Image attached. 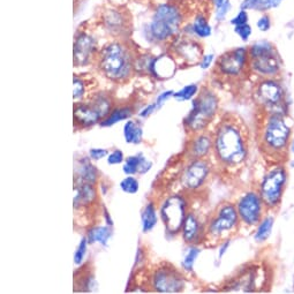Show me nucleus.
Segmentation results:
<instances>
[{
	"instance_id": "obj_46",
	"label": "nucleus",
	"mask_w": 294,
	"mask_h": 294,
	"mask_svg": "<svg viewBox=\"0 0 294 294\" xmlns=\"http://www.w3.org/2000/svg\"><path fill=\"white\" fill-rule=\"evenodd\" d=\"M229 246H230V242H229V241H227V242H225V245H224V246H223V248H222V250H220V256H222V255H223L224 253H225V251H226V248H227V247H229Z\"/></svg>"
},
{
	"instance_id": "obj_8",
	"label": "nucleus",
	"mask_w": 294,
	"mask_h": 294,
	"mask_svg": "<svg viewBox=\"0 0 294 294\" xmlns=\"http://www.w3.org/2000/svg\"><path fill=\"white\" fill-rule=\"evenodd\" d=\"M251 66L255 71L264 75H272L279 71V59L273 46L268 42H258L250 48Z\"/></svg>"
},
{
	"instance_id": "obj_6",
	"label": "nucleus",
	"mask_w": 294,
	"mask_h": 294,
	"mask_svg": "<svg viewBox=\"0 0 294 294\" xmlns=\"http://www.w3.org/2000/svg\"><path fill=\"white\" fill-rule=\"evenodd\" d=\"M152 287L161 293H178L185 288L183 273L170 263H161L152 273Z\"/></svg>"
},
{
	"instance_id": "obj_12",
	"label": "nucleus",
	"mask_w": 294,
	"mask_h": 294,
	"mask_svg": "<svg viewBox=\"0 0 294 294\" xmlns=\"http://www.w3.org/2000/svg\"><path fill=\"white\" fill-rule=\"evenodd\" d=\"M256 97L258 103H261L269 112H280L283 113V99L284 91L277 82L273 81H263L256 89Z\"/></svg>"
},
{
	"instance_id": "obj_37",
	"label": "nucleus",
	"mask_w": 294,
	"mask_h": 294,
	"mask_svg": "<svg viewBox=\"0 0 294 294\" xmlns=\"http://www.w3.org/2000/svg\"><path fill=\"white\" fill-rule=\"evenodd\" d=\"M235 33H237L243 41H247L251 34V28L249 25H241V26H235Z\"/></svg>"
},
{
	"instance_id": "obj_11",
	"label": "nucleus",
	"mask_w": 294,
	"mask_h": 294,
	"mask_svg": "<svg viewBox=\"0 0 294 294\" xmlns=\"http://www.w3.org/2000/svg\"><path fill=\"white\" fill-rule=\"evenodd\" d=\"M238 210L233 204H224L218 209L217 214L210 219L206 235L218 237L225 231H230L238 223Z\"/></svg>"
},
{
	"instance_id": "obj_5",
	"label": "nucleus",
	"mask_w": 294,
	"mask_h": 294,
	"mask_svg": "<svg viewBox=\"0 0 294 294\" xmlns=\"http://www.w3.org/2000/svg\"><path fill=\"white\" fill-rule=\"evenodd\" d=\"M181 25V15L175 6L162 5L155 13L150 33L155 40L164 42L175 36Z\"/></svg>"
},
{
	"instance_id": "obj_47",
	"label": "nucleus",
	"mask_w": 294,
	"mask_h": 294,
	"mask_svg": "<svg viewBox=\"0 0 294 294\" xmlns=\"http://www.w3.org/2000/svg\"><path fill=\"white\" fill-rule=\"evenodd\" d=\"M225 2H226V0H214V4H215V5L217 6V7H220V6H222L223 4L225 3Z\"/></svg>"
},
{
	"instance_id": "obj_34",
	"label": "nucleus",
	"mask_w": 294,
	"mask_h": 294,
	"mask_svg": "<svg viewBox=\"0 0 294 294\" xmlns=\"http://www.w3.org/2000/svg\"><path fill=\"white\" fill-rule=\"evenodd\" d=\"M196 91H197V87L195 86V84H191V86L185 87L183 90H180L179 92L173 94V96L180 100H187V99H191L193 96L196 94Z\"/></svg>"
},
{
	"instance_id": "obj_32",
	"label": "nucleus",
	"mask_w": 294,
	"mask_h": 294,
	"mask_svg": "<svg viewBox=\"0 0 294 294\" xmlns=\"http://www.w3.org/2000/svg\"><path fill=\"white\" fill-rule=\"evenodd\" d=\"M120 187L127 194H135L138 192V181L134 177H127L120 183Z\"/></svg>"
},
{
	"instance_id": "obj_1",
	"label": "nucleus",
	"mask_w": 294,
	"mask_h": 294,
	"mask_svg": "<svg viewBox=\"0 0 294 294\" xmlns=\"http://www.w3.org/2000/svg\"><path fill=\"white\" fill-rule=\"evenodd\" d=\"M214 154L223 168H238L248 156V128L235 114H225L214 133Z\"/></svg>"
},
{
	"instance_id": "obj_42",
	"label": "nucleus",
	"mask_w": 294,
	"mask_h": 294,
	"mask_svg": "<svg viewBox=\"0 0 294 294\" xmlns=\"http://www.w3.org/2000/svg\"><path fill=\"white\" fill-rule=\"evenodd\" d=\"M257 27L262 30V32H266V30H269L270 28L269 17H262L257 22Z\"/></svg>"
},
{
	"instance_id": "obj_36",
	"label": "nucleus",
	"mask_w": 294,
	"mask_h": 294,
	"mask_svg": "<svg viewBox=\"0 0 294 294\" xmlns=\"http://www.w3.org/2000/svg\"><path fill=\"white\" fill-rule=\"evenodd\" d=\"M87 242H88L87 238H83L82 240H81L79 248H77L76 253H75V257H74L76 264H81V262L83 261V257H84V255H86V251H87Z\"/></svg>"
},
{
	"instance_id": "obj_17",
	"label": "nucleus",
	"mask_w": 294,
	"mask_h": 294,
	"mask_svg": "<svg viewBox=\"0 0 294 294\" xmlns=\"http://www.w3.org/2000/svg\"><path fill=\"white\" fill-rule=\"evenodd\" d=\"M95 40L88 34H80L74 43V65L84 66L89 64L95 51Z\"/></svg>"
},
{
	"instance_id": "obj_48",
	"label": "nucleus",
	"mask_w": 294,
	"mask_h": 294,
	"mask_svg": "<svg viewBox=\"0 0 294 294\" xmlns=\"http://www.w3.org/2000/svg\"><path fill=\"white\" fill-rule=\"evenodd\" d=\"M291 148H292V152H293V154H294V141H293V143H292V146H291Z\"/></svg>"
},
{
	"instance_id": "obj_10",
	"label": "nucleus",
	"mask_w": 294,
	"mask_h": 294,
	"mask_svg": "<svg viewBox=\"0 0 294 294\" xmlns=\"http://www.w3.org/2000/svg\"><path fill=\"white\" fill-rule=\"evenodd\" d=\"M210 165L204 158L199 160H191L188 165L183 170V175L180 177L181 187L186 191H196L206 183Z\"/></svg>"
},
{
	"instance_id": "obj_23",
	"label": "nucleus",
	"mask_w": 294,
	"mask_h": 294,
	"mask_svg": "<svg viewBox=\"0 0 294 294\" xmlns=\"http://www.w3.org/2000/svg\"><path fill=\"white\" fill-rule=\"evenodd\" d=\"M152 162H149L145 157L141 156H131L126 160V163L123 165V172L126 175H135V173H143L148 172L152 168Z\"/></svg>"
},
{
	"instance_id": "obj_28",
	"label": "nucleus",
	"mask_w": 294,
	"mask_h": 294,
	"mask_svg": "<svg viewBox=\"0 0 294 294\" xmlns=\"http://www.w3.org/2000/svg\"><path fill=\"white\" fill-rule=\"evenodd\" d=\"M157 217H156V209H155L154 203H148L143 210L142 214V226H143V232L146 233V232L152 231L155 225H156Z\"/></svg>"
},
{
	"instance_id": "obj_31",
	"label": "nucleus",
	"mask_w": 294,
	"mask_h": 294,
	"mask_svg": "<svg viewBox=\"0 0 294 294\" xmlns=\"http://www.w3.org/2000/svg\"><path fill=\"white\" fill-rule=\"evenodd\" d=\"M193 30L199 37H208L211 35V27L208 25L207 20L202 17H199L194 21Z\"/></svg>"
},
{
	"instance_id": "obj_38",
	"label": "nucleus",
	"mask_w": 294,
	"mask_h": 294,
	"mask_svg": "<svg viewBox=\"0 0 294 294\" xmlns=\"http://www.w3.org/2000/svg\"><path fill=\"white\" fill-rule=\"evenodd\" d=\"M123 162V154L122 152H120V150H114V152H112L109 157H107V163L111 164V165H114V164H120Z\"/></svg>"
},
{
	"instance_id": "obj_7",
	"label": "nucleus",
	"mask_w": 294,
	"mask_h": 294,
	"mask_svg": "<svg viewBox=\"0 0 294 294\" xmlns=\"http://www.w3.org/2000/svg\"><path fill=\"white\" fill-rule=\"evenodd\" d=\"M286 178L287 173L283 166L274 168L264 177L260 187V196L264 206L268 208L278 206L283 195Z\"/></svg>"
},
{
	"instance_id": "obj_45",
	"label": "nucleus",
	"mask_w": 294,
	"mask_h": 294,
	"mask_svg": "<svg viewBox=\"0 0 294 294\" xmlns=\"http://www.w3.org/2000/svg\"><path fill=\"white\" fill-rule=\"evenodd\" d=\"M156 106H157V104H152V105H149L148 107H146V109L143 110V112L141 113L142 117H145V115H148V114L152 113V112H153L155 109H156Z\"/></svg>"
},
{
	"instance_id": "obj_24",
	"label": "nucleus",
	"mask_w": 294,
	"mask_h": 294,
	"mask_svg": "<svg viewBox=\"0 0 294 294\" xmlns=\"http://www.w3.org/2000/svg\"><path fill=\"white\" fill-rule=\"evenodd\" d=\"M89 264H86V270L81 271L80 277L75 274L74 277V287L75 291H82V292H89L91 291L92 287L96 286L95 277L91 270H89Z\"/></svg>"
},
{
	"instance_id": "obj_16",
	"label": "nucleus",
	"mask_w": 294,
	"mask_h": 294,
	"mask_svg": "<svg viewBox=\"0 0 294 294\" xmlns=\"http://www.w3.org/2000/svg\"><path fill=\"white\" fill-rule=\"evenodd\" d=\"M73 115H74V126H79L80 128H88L103 121L99 113L89 100L84 103H75Z\"/></svg>"
},
{
	"instance_id": "obj_35",
	"label": "nucleus",
	"mask_w": 294,
	"mask_h": 294,
	"mask_svg": "<svg viewBox=\"0 0 294 294\" xmlns=\"http://www.w3.org/2000/svg\"><path fill=\"white\" fill-rule=\"evenodd\" d=\"M84 92H86V88H84V83L81 79H77L74 77V84H73V97L75 100L82 99L84 96Z\"/></svg>"
},
{
	"instance_id": "obj_26",
	"label": "nucleus",
	"mask_w": 294,
	"mask_h": 294,
	"mask_svg": "<svg viewBox=\"0 0 294 294\" xmlns=\"http://www.w3.org/2000/svg\"><path fill=\"white\" fill-rule=\"evenodd\" d=\"M123 135H125L126 142L140 143L142 140V127L140 122L134 121V120L127 121L123 127Z\"/></svg>"
},
{
	"instance_id": "obj_40",
	"label": "nucleus",
	"mask_w": 294,
	"mask_h": 294,
	"mask_svg": "<svg viewBox=\"0 0 294 294\" xmlns=\"http://www.w3.org/2000/svg\"><path fill=\"white\" fill-rule=\"evenodd\" d=\"M89 155H90V157L92 158V160L97 161V160H100V158L105 157L106 155H109V152L105 149H90V152H89Z\"/></svg>"
},
{
	"instance_id": "obj_41",
	"label": "nucleus",
	"mask_w": 294,
	"mask_h": 294,
	"mask_svg": "<svg viewBox=\"0 0 294 294\" xmlns=\"http://www.w3.org/2000/svg\"><path fill=\"white\" fill-rule=\"evenodd\" d=\"M231 9V4L230 2H225L223 4L222 6L218 7L217 11V20H223L225 18V15L227 14V12Z\"/></svg>"
},
{
	"instance_id": "obj_19",
	"label": "nucleus",
	"mask_w": 294,
	"mask_h": 294,
	"mask_svg": "<svg viewBox=\"0 0 294 294\" xmlns=\"http://www.w3.org/2000/svg\"><path fill=\"white\" fill-rule=\"evenodd\" d=\"M175 50L177 55L183 58L188 64H196L200 60H202V49L194 41L191 40H181L177 42L175 45Z\"/></svg>"
},
{
	"instance_id": "obj_3",
	"label": "nucleus",
	"mask_w": 294,
	"mask_h": 294,
	"mask_svg": "<svg viewBox=\"0 0 294 294\" xmlns=\"http://www.w3.org/2000/svg\"><path fill=\"white\" fill-rule=\"evenodd\" d=\"M289 134L291 130L285 121L284 113L270 112L261 130V150L269 156L283 154L284 150L287 148Z\"/></svg>"
},
{
	"instance_id": "obj_27",
	"label": "nucleus",
	"mask_w": 294,
	"mask_h": 294,
	"mask_svg": "<svg viewBox=\"0 0 294 294\" xmlns=\"http://www.w3.org/2000/svg\"><path fill=\"white\" fill-rule=\"evenodd\" d=\"M111 235V231L109 227L106 226H96V227H91L90 230L88 232V242L94 243V242H99L102 245L105 246L106 241L109 240Z\"/></svg>"
},
{
	"instance_id": "obj_39",
	"label": "nucleus",
	"mask_w": 294,
	"mask_h": 294,
	"mask_svg": "<svg viewBox=\"0 0 294 294\" xmlns=\"http://www.w3.org/2000/svg\"><path fill=\"white\" fill-rule=\"evenodd\" d=\"M247 21H248V14L246 13V11L242 10L237 17L232 20V23L235 26H241V25H246Z\"/></svg>"
},
{
	"instance_id": "obj_30",
	"label": "nucleus",
	"mask_w": 294,
	"mask_h": 294,
	"mask_svg": "<svg viewBox=\"0 0 294 294\" xmlns=\"http://www.w3.org/2000/svg\"><path fill=\"white\" fill-rule=\"evenodd\" d=\"M273 225V218L272 217H266L262 220V223L258 225V229L255 234V240L257 241H264V240L269 237L271 233Z\"/></svg>"
},
{
	"instance_id": "obj_18",
	"label": "nucleus",
	"mask_w": 294,
	"mask_h": 294,
	"mask_svg": "<svg viewBox=\"0 0 294 294\" xmlns=\"http://www.w3.org/2000/svg\"><path fill=\"white\" fill-rule=\"evenodd\" d=\"M204 234L206 233H203V229L201 226L199 218L193 212H188L183 226V237L185 242L189 243V245H194V243L200 242V240L204 237Z\"/></svg>"
},
{
	"instance_id": "obj_22",
	"label": "nucleus",
	"mask_w": 294,
	"mask_h": 294,
	"mask_svg": "<svg viewBox=\"0 0 294 294\" xmlns=\"http://www.w3.org/2000/svg\"><path fill=\"white\" fill-rule=\"evenodd\" d=\"M74 179L84 181V183H90L96 185L98 180V171L94 165L90 163L88 158L83 157L80 161V166L75 170Z\"/></svg>"
},
{
	"instance_id": "obj_2",
	"label": "nucleus",
	"mask_w": 294,
	"mask_h": 294,
	"mask_svg": "<svg viewBox=\"0 0 294 294\" xmlns=\"http://www.w3.org/2000/svg\"><path fill=\"white\" fill-rule=\"evenodd\" d=\"M136 63L133 52L123 42H113L99 53V69L115 82L127 81L133 74Z\"/></svg>"
},
{
	"instance_id": "obj_29",
	"label": "nucleus",
	"mask_w": 294,
	"mask_h": 294,
	"mask_svg": "<svg viewBox=\"0 0 294 294\" xmlns=\"http://www.w3.org/2000/svg\"><path fill=\"white\" fill-rule=\"evenodd\" d=\"M271 7H273V0H245L241 5V9L243 11H266L271 9Z\"/></svg>"
},
{
	"instance_id": "obj_33",
	"label": "nucleus",
	"mask_w": 294,
	"mask_h": 294,
	"mask_svg": "<svg viewBox=\"0 0 294 294\" xmlns=\"http://www.w3.org/2000/svg\"><path fill=\"white\" fill-rule=\"evenodd\" d=\"M200 251L201 250L199 248H195V247H192V248L188 250V253L186 254L184 262H183L184 269L187 270V271H191V270L193 269V264H194L196 257L199 256Z\"/></svg>"
},
{
	"instance_id": "obj_4",
	"label": "nucleus",
	"mask_w": 294,
	"mask_h": 294,
	"mask_svg": "<svg viewBox=\"0 0 294 294\" xmlns=\"http://www.w3.org/2000/svg\"><path fill=\"white\" fill-rule=\"evenodd\" d=\"M218 110V98L214 92L203 89L193 100L192 111L184 120V127L187 134L194 135L203 131L212 121Z\"/></svg>"
},
{
	"instance_id": "obj_15",
	"label": "nucleus",
	"mask_w": 294,
	"mask_h": 294,
	"mask_svg": "<svg viewBox=\"0 0 294 294\" xmlns=\"http://www.w3.org/2000/svg\"><path fill=\"white\" fill-rule=\"evenodd\" d=\"M214 144V138L208 133H197L192 135L191 140H188L186 144L185 154L191 160H199V158H206L207 155L210 153Z\"/></svg>"
},
{
	"instance_id": "obj_20",
	"label": "nucleus",
	"mask_w": 294,
	"mask_h": 294,
	"mask_svg": "<svg viewBox=\"0 0 294 294\" xmlns=\"http://www.w3.org/2000/svg\"><path fill=\"white\" fill-rule=\"evenodd\" d=\"M149 71L157 79H169L176 72L175 61L168 56L156 58L149 63Z\"/></svg>"
},
{
	"instance_id": "obj_13",
	"label": "nucleus",
	"mask_w": 294,
	"mask_h": 294,
	"mask_svg": "<svg viewBox=\"0 0 294 294\" xmlns=\"http://www.w3.org/2000/svg\"><path fill=\"white\" fill-rule=\"evenodd\" d=\"M263 201L260 194L250 192L240 199L238 203L239 217L247 225H256L262 217Z\"/></svg>"
},
{
	"instance_id": "obj_25",
	"label": "nucleus",
	"mask_w": 294,
	"mask_h": 294,
	"mask_svg": "<svg viewBox=\"0 0 294 294\" xmlns=\"http://www.w3.org/2000/svg\"><path fill=\"white\" fill-rule=\"evenodd\" d=\"M131 114H133V109H131L130 106L115 107V109L112 110L111 113L107 115V118H105L102 122H100V125L102 126H112V125H114L115 122L130 118Z\"/></svg>"
},
{
	"instance_id": "obj_14",
	"label": "nucleus",
	"mask_w": 294,
	"mask_h": 294,
	"mask_svg": "<svg viewBox=\"0 0 294 294\" xmlns=\"http://www.w3.org/2000/svg\"><path fill=\"white\" fill-rule=\"evenodd\" d=\"M248 51L245 48L235 49L220 57L218 60V67L220 72L225 75H239L242 68L245 67Z\"/></svg>"
},
{
	"instance_id": "obj_44",
	"label": "nucleus",
	"mask_w": 294,
	"mask_h": 294,
	"mask_svg": "<svg viewBox=\"0 0 294 294\" xmlns=\"http://www.w3.org/2000/svg\"><path fill=\"white\" fill-rule=\"evenodd\" d=\"M175 94V92H172V91H166V92H163V94H162L160 97H158V99H157V105H161L162 103H163V100H165L166 98H169L170 96L171 95H173Z\"/></svg>"
},
{
	"instance_id": "obj_43",
	"label": "nucleus",
	"mask_w": 294,
	"mask_h": 294,
	"mask_svg": "<svg viewBox=\"0 0 294 294\" xmlns=\"http://www.w3.org/2000/svg\"><path fill=\"white\" fill-rule=\"evenodd\" d=\"M212 57H214L212 55L203 57V59L201 60V67H202V68H208L209 66H210L211 61H212Z\"/></svg>"
},
{
	"instance_id": "obj_9",
	"label": "nucleus",
	"mask_w": 294,
	"mask_h": 294,
	"mask_svg": "<svg viewBox=\"0 0 294 294\" xmlns=\"http://www.w3.org/2000/svg\"><path fill=\"white\" fill-rule=\"evenodd\" d=\"M166 231L171 234H177L184 226L186 214V201L181 195H172L165 200L161 209Z\"/></svg>"
},
{
	"instance_id": "obj_21",
	"label": "nucleus",
	"mask_w": 294,
	"mask_h": 294,
	"mask_svg": "<svg viewBox=\"0 0 294 294\" xmlns=\"http://www.w3.org/2000/svg\"><path fill=\"white\" fill-rule=\"evenodd\" d=\"M104 23L110 33L115 35H121L127 33L128 28V21L125 15L119 11L107 12L104 17Z\"/></svg>"
}]
</instances>
